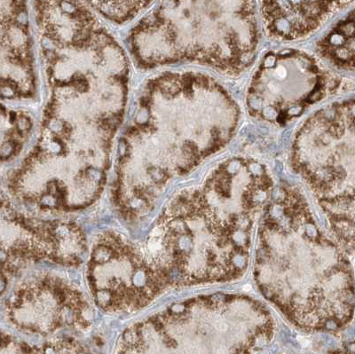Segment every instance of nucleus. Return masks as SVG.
Instances as JSON below:
<instances>
[{"label": "nucleus", "instance_id": "19", "mask_svg": "<svg viewBox=\"0 0 355 354\" xmlns=\"http://www.w3.org/2000/svg\"><path fill=\"white\" fill-rule=\"evenodd\" d=\"M79 325L82 327L85 328V327H88L90 326V322H89L88 320H83L82 321H81V322H80V324H79Z\"/></svg>", "mask_w": 355, "mask_h": 354}, {"label": "nucleus", "instance_id": "8", "mask_svg": "<svg viewBox=\"0 0 355 354\" xmlns=\"http://www.w3.org/2000/svg\"><path fill=\"white\" fill-rule=\"evenodd\" d=\"M153 327H154L155 330L156 332H159V333H162V332L165 330L164 323L161 320H158L157 322H155V324H153Z\"/></svg>", "mask_w": 355, "mask_h": 354}, {"label": "nucleus", "instance_id": "6", "mask_svg": "<svg viewBox=\"0 0 355 354\" xmlns=\"http://www.w3.org/2000/svg\"><path fill=\"white\" fill-rule=\"evenodd\" d=\"M20 348H21L22 352H23V353H33V348H31L28 343H24V342L20 343Z\"/></svg>", "mask_w": 355, "mask_h": 354}, {"label": "nucleus", "instance_id": "3", "mask_svg": "<svg viewBox=\"0 0 355 354\" xmlns=\"http://www.w3.org/2000/svg\"><path fill=\"white\" fill-rule=\"evenodd\" d=\"M164 343H165V345L168 347V348H176L178 346V343L177 341L170 338L168 335H165L164 337Z\"/></svg>", "mask_w": 355, "mask_h": 354}, {"label": "nucleus", "instance_id": "20", "mask_svg": "<svg viewBox=\"0 0 355 354\" xmlns=\"http://www.w3.org/2000/svg\"><path fill=\"white\" fill-rule=\"evenodd\" d=\"M94 339H95L96 344H97L98 346H102V345H103V342H102V340L100 338V337H95Z\"/></svg>", "mask_w": 355, "mask_h": 354}, {"label": "nucleus", "instance_id": "21", "mask_svg": "<svg viewBox=\"0 0 355 354\" xmlns=\"http://www.w3.org/2000/svg\"><path fill=\"white\" fill-rule=\"evenodd\" d=\"M41 335L44 336V337H46V336H47V333H46V332H41Z\"/></svg>", "mask_w": 355, "mask_h": 354}, {"label": "nucleus", "instance_id": "9", "mask_svg": "<svg viewBox=\"0 0 355 354\" xmlns=\"http://www.w3.org/2000/svg\"><path fill=\"white\" fill-rule=\"evenodd\" d=\"M22 304H23V298L17 297V299L12 303V307H13V309H21Z\"/></svg>", "mask_w": 355, "mask_h": 354}, {"label": "nucleus", "instance_id": "17", "mask_svg": "<svg viewBox=\"0 0 355 354\" xmlns=\"http://www.w3.org/2000/svg\"><path fill=\"white\" fill-rule=\"evenodd\" d=\"M144 327V322H138L134 325V330L138 331V330H142V328Z\"/></svg>", "mask_w": 355, "mask_h": 354}, {"label": "nucleus", "instance_id": "10", "mask_svg": "<svg viewBox=\"0 0 355 354\" xmlns=\"http://www.w3.org/2000/svg\"><path fill=\"white\" fill-rule=\"evenodd\" d=\"M70 259L73 261L74 266H78V265H80V264H81V263H82V260L79 258L77 256H76V255H71V257H70Z\"/></svg>", "mask_w": 355, "mask_h": 354}, {"label": "nucleus", "instance_id": "15", "mask_svg": "<svg viewBox=\"0 0 355 354\" xmlns=\"http://www.w3.org/2000/svg\"><path fill=\"white\" fill-rule=\"evenodd\" d=\"M26 294H27V290H26V289H24V288H20V289H18L17 292H16V296H17V297L23 298L26 297Z\"/></svg>", "mask_w": 355, "mask_h": 354}, {"label": "nucleus", "instance_id": "5", "mask_svg": "<svg viewBox=\"0 0 355 354\" xmlns=\"http://www.w3.org/2000/svg\"><path fill=\"white\" fill-rule=\"evenodd\" d=\"M12 342V337L9 335H5L2 333L1 335V348H5L7 345H9Z\"/></svg>", "mask_w": 355, "mask_h": 354}, {"label": "nucleus", "instance_id": "13", "mask_svg": "<svg viewBox=\"0 0 355 354\" xmlns=\"http://www.w3.org/2000/svg\"><path fill=\"white\" fill-rule=\"evenodd\" d=\"M87 281L89 282V285L90 284H96V278L92 274V273H88V274H87Z\"/></svg>", "mask_w": 355, "mask_h": 354}, {"label": "nucleus", "instance_id": "12", "mask_svg": "<svg viewBox=\"0 0 355 354\" xmlns=\"http://www.w3.org/2000/svg\"><path fill=\"white\" fill-rule=\"evenodd\" d=\"M160 315H154V316H151V317H149L148 319H147V320L146 321L147 323H151V324H155V322H157L158 320H160Z\"/></svg>", "mask_w": 355, "mask_h": 354}, {"label": "nucleus", "instance_id": "11", "mask_svg": "<svg viewBox=\"0 0 355 354\" xmlns=\"http://www.w3.org/2000/svg\"><path fill=\"white\" fill-rule=\"evenodd\" d=\"M27 329H28L30 332H32V333H40V329L38 327H37L36 325H33V324H28V325H27Z\"/></svg>", "mask_w": 355, "mask_h": 354}, {"label": "nucleus", "instance_id": "14", "mask_svg": "<svg viewBox=\"0 0 355 354\" xmlns=\"http://www.w3.org/2000/svg\"><path fill=\"white\" fill-rule=\"evenodd\" d=\"M78 227V225H76L75 222H69L68 225H67V229L70 232H75V230Z\"/></svg>", "mask_w": 355, "mask_h": 354}, {"label": "nucleus", "instance_id": "16", "mask_svg": "<svg viewBox=\"0 0 355 354\" xmlns=\"http://www.w3.org/2000/svg\"><path fill=\"white\" fill-rule=\"evenodd\" d=\"M90 289H91V294L93 295V296H97L98 295V293H99V289H98V288H97V286H96V284H90Z\"/></svg>", "mask_w": 355, "mask_h": 354}, {"label": "nucleus", "instance_id": "7", "mask_svg": "<svg viewBox=\"0 0 355 354\" xmlns=\"http://www.w3.org/2000/svg\"><path fill=\"white\" fill-rule=\"evenodd\" d=\"M62 326V320H60L59 318H54L53 320H52V324L50 330H51V331H54V330H56L58 328H60Z\"/></svg>", "mask_w": 355, "mask_h": 354}, {"label": "nucleus", "instance_id": "18", "mask_svg": "<svg viewBox=\"0 0 355 354\" xmlns=\"http://www.w3.org/2000/svg\"><path fill=\"white\" fill-rule=\"evenodd\" d=\"M40 209L46 211V210H50L52 209H53V207H51L50 205H47V204H40Z\"/></svg>", "mask_w": 355, "mask_h": 354}, {"label": "nucleus", "instance_id": "2", "mask_svg": "<svg viewBox=\"0 0 355 354\" xmlns=\"http://www.w3.org/2000/svg\"><path fill=\"white\" fill-rule=\"evenodd\" d=\"M133 194H134L138 199L143 200L145 197H147V190H145L144 188L139 187V186H135V187L133 188Z\"/></svg>", "mask_w": 355, "mask_h": 354}, {"label": "nucleus", "instance_id": "1", "mask_svg": "<svg viewBox=\"0 0 355 354\" xmlns=\"http://www.w3.org/2000/svg\"><path fill=\"white\" fill-rule=\"evenodd\" d=\"M342 82L319 59L305 52H270L251 79L248 110L260 121L286 125L307 108L341 90Z\"/></svg>", "mask_w": 355, "mask_h": 354}, {"label": "nucleus", "instance_id": "4", "mask_svg": "<svg viewBox=\"0 0 355 354\" xmlns=\"http://www.w3.org/2000/svg\"><path fill=\"white\" fill-rule=\"evenodd\" d=\"M23 201L26 202H29V203H39L40 199L36 195H32V194H24L22 196Z\"/></svg>", "mask_w": 355, "mask_h": 354}]
</instances>
